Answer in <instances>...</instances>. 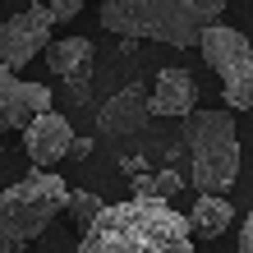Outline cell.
I'll use <instances>...</instances> for the list:
<instances>
[{
  "label": "cell",
  "instance_id": "6da1fadb",
  "mask_svg": "<svg viewBox=\"0 0 253 253\" xmlns=\"http://www.w3.org/2000/svg\"><path fill=\"white\" fill-rule=\"evenodd\" d=\"M74 253H198L189 216L161 198H125L101 207Z\"/></svg>",
  "mask_w": 253,
  "mask_h": 253
},
{
  "label": "cell",
  "instance_id": "7a4b0ae2",
  "mask_svg": "<svg viewBox=\"0 0 253 253\" xmlns=\"http://www.w3.org/2000/svg\"><path fill=\"white\" fill-rule=\"evenodd\" d=\"M226 0H101V28L129 42L198 46L203 33L221 23Z\"/></svg>",
  "mask_w": 253,
  "mask_h": 253
},
{
  "label": "cell",
  "instance_id": "3957f363",
  "mask_svg": "<svg viewBox=\"0 0 253 253\" xmlns=\"http://www.w3.org/2000/svg\"><path fill=\"white\" fill-rule=\"evenodd\" d=\"M189 180L198 193H221L240 180V138L230 111H193L189 115Z\"/></svg>",
  "mask_w": 253,
  "mask_h": 253
},
{
  "label": "cell",
  "instance_id": "277c9868",
  "mask_svg": "<svg viewBox=\"0 0 253 253\" xmlns=\"http://www.w3.org/2000/svg\"><path fill=\"white\" fill-rule=\"evenodd\" d=\"M65 203H69V189L51 170H33L28 180L0 189V240H14V244L37 240L65 212Z\"/></svg>",
  "mask_w": 253,
  "mask_h": 253
},
{
  "label": "cell",
  "instance_id": "5b68a950",
  "mask_svg": "<svg viewBox=\"0 0 253 253\" xmlns=\"http://www.w3.org/2000/svg\"><path fill=\"white\" fill-rule=\"evenodd\" d=\"M198 51L226 87V111H253V42L230 23H212Z\"/></svg>",
  "mask_w": 253,
  "mask_h": 253
},
{
  "label": "cell",
  "instance_id": "8992f818",
  "mask_svg": "<svg viewBox=\"0 0 253 253\" xmlns=\"http://www.w3.org/2000/svg\"><path fill=\"white\" fill-rule=\"evenodd\" d=\"M51 28H55V19H51L46 5H28L19 14H9V19L0 23V65L19 74L23 65H33L37 55H46Z\"/></svg>",
  "mask_w": 253,
  "mask_h": 253
},
{
  "label": "cell",
  "instance_id": "52a82bcc",
  "mask_svg": "<svg viewBox=\"0 0 253 253\" xmlns=\"http://www.w3.org/2000/svg\"><path fill=\"white\" fill-rule=\"evenodd\" d=\"M46 111H51V87L46 83H23L14 69L0 65V133L5 129H28Z\"/></svg>",
  "mask_w": 253,
  "mask_h": 253
},
{
  "label": "cell",
  "instance_id": "ba28073f",
  "mask_svg": "<svg viewBox=\"0 0 253 253\" xmlns=\"http://www.w3.org/2000/svg\"><path fill=\"white\" fill-rule=\"evenodd\" d=\"M69 147H74V129H69L65 115H55V111L37 115V120L23 129V152L33 157L37 170H46V166H55V161H65Z\"/></svg>",
  "mask_w": 253,
  "mask_h": 253
},
{
  "label": "cell",
  "instance_id": "9c48e42d",
  "mask_svg": "<svg viewBox=\"0 0 253 253\" xmlns=\"http://www.w3.org/2000/svg\"><path fill=\"white\" fill-rule=\"evenodd\" d=\"M147 115H152V106H147V92L138 83H129V87H120L106 106H101V115H97V125H101V133H138L143 125H147Z\"/></svg>",
  "mask_w": 253,
  "mask_h": 253
},
{
  "label": "cell",
  "instance_id": "30bf717a",
  "mask_svg": "<svg viewBox=\"0 0 253 253\" xmlns=\"http://www.w3.org/2000/svg\"><path fill=\"white\" fill-rule=\"evenodd\" d=\"M193 101H198V87H193L189 69H161L147 92L152 115H193Z\"/></svg>",
  "mask_w": 253,
  "mask_h": 253
},
{
  "label": "cell",
  "instance_id": "8fae6325",
  "mask_svg": "<svg viewBox=\"0 0 253 253\" xmlns=\"http://www.w3.org/2000/svg\"><path fill=\"white\" fill-rule=\"evenodd\" d=\"M46 65H51L55 79H87V69H92V42L87 37L51 42L46 46Z\"/></svg>",
  "mask_w": 253,
  "mask_h": 253
},
{
  "label": "cell",
  "instance_id": "7c38bea8",
  "mask_svg": "<svg viewBox=\"0 0 253 253\" xmlns=\"http://www.w3.org/2000/svg\"><path fill=\"white\" fill-rule=\"evenodd\" d=\"M235 221V207L221 198V193H198V203H193L189 212V230L198 235V240H216L221 230H230Z\"/></svg>",
  "mask_w": 253,
  "mask_h": 253
},
{
  "label": "cell",
  "instance_id": "4fadbf2b",
  "mask_svg": "<svg viewBox=\"0 0 253 253\" xmlns=\"http://www.w3.org/2000/svg\"><path fill=\"white\" fill-rule=\"evenodd\" d=\"M184 184V175L180 170H161V175H133V198H161V203H170V193Z\"/></svg>",
  "mask_w": 253,
  "mask_h": 253
},
{
  "label": "cell",
  "instance_id": "5bb4252c",
  "mask_svg": "<svg viewBox=\"0 0 253 253\" xmlns=\"http://www.w3.org/2000/svg\"><path fill=\"white\" fill-rule=\"evenodd\" d=\"M101 207H106V203H101L97 193H87V189H69V203H65V212H69L74 221H79L83 230H87V226H92V221L101 216Z\"/></svg>",
  "mask_w": 253,
  "mask_h": 253
},
{
  "label": "cell",
  "instance_id": "9a60e30c",
  "mask_svg": "<svg viewBox=\"0 0 253 253\" xmlns=\"http://www.w3.org/2000/svg\"><path fill=\"white\" fill-rule=\"evenodd\" d=\"M51 19L55 23H69V19H79V9H83V0H51Z\"/></svg>",
  "mask_w": 253,
  "mask_h": 253
},
{
  "label": "cell",
  "instance_id": "2e32d148",
  "mask_svg": "<svg viewBox=\"0 0 253 253\" xmlns=\"http://www.w3.org/2000/svg\"><path fill=\"white\" fill-rule=\"evenodd\" d=\"M240 253H253V207H249V216L240 226Z\"/></svg>",
  "mask_w": 253,
  "mask_h": 253
},
{
  "label": "cell",
  "instance_id": "e0dca14e",
  "mask_svg": "<svg viewBox=\"0 0 253 253\" xmlns=\"http://www.w3.org/2000/svg\"><path fill=\"white\" fill-rule=\"evenodd\" d=\"M87 152H92V143H87V138H74V147H69V157H87Z\"/></svg>",
  "mask_w": 253,
  "mask_h": 253
},
{
  "label": "cell",
  "instance_id": "ac0fdd59",
  "mask_svg": "<svg viewBox=\"0 0 253 253\" xmlns=\"http://www.w3.org/2000/svg\"><path fill=\"white\" fill-rule=\"evenodd\" d=\"M0 253H28V244H14V240H0Z\"/></svg>",
  "mask_w": 253,
  "mask_h": 253
}]
</instances>
